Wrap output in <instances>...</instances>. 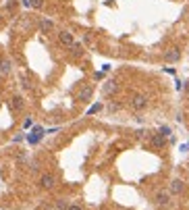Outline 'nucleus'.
<instances>
[{"label":"nucleus","instance_id":"obj_1","mask_svg":"<svg viewBox=\"0 0 189 210\" xmlns=\"http://www.w3.org/2000/svg\"><path fill=\"white\" fill-rule=\"evenodd\" d=\"M185 189H187V185H185V181L179 179V177L173 179V181L168 183V191H170V196H183Z\"/></svg>","mask_w":189,"mask_h":210},{"label":"nucleus","instance_id":"obj_2","mask_svg":"<svg viewBox=\"0 0 189 210\" xmlns=\"http://www.w3.org/2000/svg\"><path fill=\"white\" fill-rule=\"evenodd\" d=\"M92 96H94V85H92V83H87V85H83V87H81V89L77 92L75 100L83 104V102H90V100H92Z\"/></svg>","mask_w":189,"mask_h":210},{"label":"nucleus","instance_id":"obj_3","mask_svg":"<svg viewBox=\"0 0 189 210\" xmlns=\"http://www.w3.org/2000/svg\"><path fill=\"white\" fill-rule=\"evenodd\" d=\"M46 135V129H42V127H33V131L27 135V139H29V144H40V139Z\"/></svg>","mask_w":189,"mask_h":210},{"label":"nucleus","instance_id":"obj_4","mask_svg":"<svg viewBox=\"0 0 189 210\" xmlns=\"http://www.w3.org/2000/svg\"><path fill=\"white\" fill-rule=\"evenodd\" d=\"M102 92H104V96H114V94L119 92V83H116L114 79H108L106 83L102 85Z\"/></svg>","mask_w":189,"mask_h":210},{"label":"nucleus","instance_id":"obj_5","mask_svg":"<svg viewBox=\"0 0 189 210\" xmlns=\"http://www.w3.org/2000/svg\"><path fill=\"white\" fill-rule=\"evenodd\" d=\"M179 58H181V50L179 48H170V50L164 52V60L166 63H177Z\"/></svg>","mask_w":189,"mask_h":210},{"label":"nucleus","instance_id":"obj_6","mask_svg":"<svg viewBox=\"0 0 189 210\" xmlns=\"http://www.w3.org/2000/svg\"><path fill=\"white\" fill-rule=\"evenodd\" d=\"M58 40H60V44H62V46H73V44H75L73 34H71V31H60V34H58Z\"/></svg>","mask_w":189,"mask_h":210},{"label":"nucleus","instance_id":"obj_7","mask_svg":"<svg viewBox=\"0 0 189 210\" xmlns=\"http://www.w3.org/2000/svg\"><path fill=\"white\" fill-rule=\"evenodd\" d=\"M13 71V63L8 60V58H0V75L4 77V75H8Z\"/></svg>","mask_w":189,"mask_h":210},{"label":"nucleus","instance_id":"obj_8","mask_svg":"<svg viewBox=\"0 0 189 210\" xmlns=\"http://www.w3.org/2000/svg\"><path fill=\"white\" fill-rule=\"evenodd\" d=\"M40 29H42L44 34H50V31L54 29V23H52L50 19H40Z\"/></svg>","mask_w":189,"mask_h":210},{"label":"nucleus","instance_id":"obj_9","mask_svg":"<svg viewBox=\"0 0 189 210\" xmlns=\"http://www.w3.org/2000/svg\"><path fill=\"white\" fill-rule=\"evenodd\" d=\"M71 50H73V54H75V56H81V54H83V50H81V46H79V44H73V46H71Z\"/></svg>","mask_w":189,"mask_h":210},{"label":"nucleus","instance_id":"obj_10","mask_svg":"<svg viewBox=\"0 0 189 210\" xmlns=\"http://www.w3.org/2000/svg\"><path fill=\"white\" fill-rule=\"evenodd\" d=\"M29 4H31V6H36V8H40V6H42V0H31Z\"/></svg>","mask_w":189,"mask_h":210},{"label":"nucleus","instance_id":"obj_11","mask_svg":"<svg viewBox=\"0 0 189 210\" xmlns=\"http://www.w3.org/2000/svg\"><path fill=\"white\" fill-rule=\"evenodd\" d=\"M181 150H183V152H189V144H183V146H181Z\"/></svg>","mask_w":189,"mask_h":210}]
</instances>
